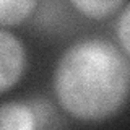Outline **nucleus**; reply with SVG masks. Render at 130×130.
I'll list each match as a JSON object with an SVG mask.
<instances>
[{"label": "nucleus", "mask_w": 130, "mask_h": 130, "mask_svg": "<svg viewBox=\"0 0 130 130\" xmlns=\"http://www.w3.org/2000/svg\"><path fill=\"white\" fill-rule=\"evenodd\" d=\"M24 70V47L20 39L3 28L0 31V93L18 83Z\"/></svg>", "instance_id": "obj_2"}, {"label": "nucleus", "mask_w": 130, "mask_h": 130, "mask_svg": "<svg viewBox=\"0 0 130 130\" xmlns=\"http://www.w3.org/2000/svg\"><path fill=\"white\" fill-rule=\"evenodd\" d=\"M0 128L2 130H32L36 128V116L31 104L11 101L0 107Z\"/></svg>", "instance_id": "obj_3"}, {"label": "nucleus", "mask_w": 130, "mask_h": 130, "mask_svg": "<svg viewBox=\"0 0 130 130\" xmlns=\"http://www.w3.org/2000/svg\"><path fill=\"white\" fill-rule=\"evenodd\" d=\"M117 36H119L120 46L124 47V51L130 54V3L120 13L119 23H117Z\"/></svg>", "instance_id": "obj_7"}, {"label": "nucleus", "mask_w": 130, "mask_h": 130, "mask_svg": "<svg viewBox=\"0 0 130 130\" xmlns=\"http://www.w3.org/2000/svg\"><path fill=\"white\" fill-rule=\"evenodd\" d=\"M38 0H0V21L3 26L18 24L34 10Z\"/></svg>", "instance_id": "obj_4"}, {"label": "nucleus", "mask_w": 130, "mask_h": 130, "mask_svg": "<svg viewBox=\"0 0 130 130\" xmlns=\"http://www.w3.org/2000/svg\"><path fill=\"white\" fill-rule=\"evenodd\" d=\"M72 5L88 18L103 20L119 10L124 0H70Z\"/></svg>", "instance_id": "obj_5"}, {"label": "nucleus", "mask_w": 130, "mask_h": 130, "mask_svg": "<svg viewBox=\"0 0 130 130\" xmlns=\"http://www.w3.org/2000/svg\"><path fill=\"white\" fill-rule=\"evenodd\" d=\"M54 89L60 106L75 119L104 120L130 93V63L109 41H78L60 55Z\"/></svg>", "instance_id": "obj_1"}, {"label": "nucleus", "mask_w": 130, "mask_h": 130, "mask_svg": "<svg viewBox=\"0 0 130 130\" xmlns=\"http://www.w3.org/2000/svg\"><path fill=\"white\" fill-rule=\"evenodd\" d=\"M31 107L34 111L36 116V127L46 128V127H54V119H57L55 109L52 107V104L44 98H36L31 101Z\"/></svg>", "instance_id": "obj_6"}]
</instances>
